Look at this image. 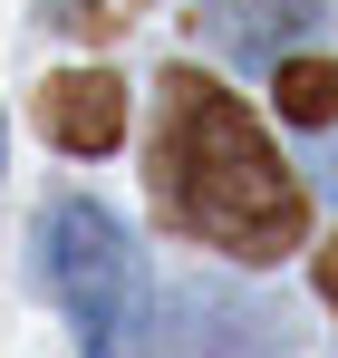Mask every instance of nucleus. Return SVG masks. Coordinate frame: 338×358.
<instances>
[{
	"label": "nucleus",
	"instance_id": "f257e3e1",
	"mask_svg": "<svg viewBox=\"0 0 338 358\" xmlns=\"http://www.w3.org/2000/svg\"><path fill=\"white\" fill-rule=\"evenodd\" d=\"M155 203L165 223L213 242L232 262H281L309 242V194L281 165V145L251 126V107L213 87L203 68H174L155 107Z\"/></svg>",
	"mask_w": 338,
	"mask_h": 358
},
{
	"label": "nucleus",
	"instance_id": "f03ea898",
	"mask_svg": "<svg viewBox=\"0 0 338 358\" xmlns=\"http://www.w3.org/2000/svg\"><path fill=\"white\" fill-rule=\"evenodd\" d=\"M39 271L87 358H155V281L145 252L107 203H49L39 213Z\"/></svg>",
	"mask_w": 338,
	"mask_h": 358
},
{
	"label": "nucleus",
	"instance_id": "7ed1b4c3",
	"mask_svg": "<svg viewBox=\"0 0 338 358\" xmlns=\"http://www.w3.org/2000/svg\"><path fill=\"white\" fill-rule=\"evenodd\" d=\"M193 29H203L232 68H281L290 49L319 29V0H203Z\"/></svg>",
	"mask_w": 338,
	"mask_h": 358
},
{
	"label": "nucleus",
	"instance_id": "20e7f679",
	"mask_svg": "<svg viewBox=\"0 0 338 358\" xmlns=\"http://www.w3.org/2000/svg\"><path fill=\"white\" fill-rule=\"evenodd\" d=\"M39 126H49V145L68 155H116L126 145V78L107 68H68L39 87Z\"/></svg>",
	"mask_w": 338,
	"mask_h": 358
},
{
	"label": "nucleus",
	"instance_id": "39448f33",
	"mask_svg": "<svg viewBox=\"0 0 338 358\" xmlns=\"http://www.w3.org/2000/svg\"><path fill=\"white\" fill-rule=\"evenodd\" d=\"M271 78H281V117H290V126H329V117H338V68H319V59H281Z\"/></svg>",
	"mask_w": 338,
	"mask_h": 358
},
{
	"label": "nucleus",
	"instance_id": "423d86ee",
	"mask_svg": "<svg viewBox=\"0 0 338 358\" xmlns=\"http://www.w3.org/2000/svg\"><path fill=\"white\" fill-rule=\"evenodd\" d=\"M271 310H223V329H213V349L203 358H271V329H261Z\"/></svg>",
	"mask_w": 338,
	"mask_h": 358
},
{
	"label": "nucleus",
	"instance_id": "0eeeda50",
	"mask_svg": "<svg viewBox=\"0 0 338 358\" xmlns=\"http://www.w3.org/2000/svg\"><path fill=\"white\" fill-rule=\"evenodd\" d=\"M49 20H58V29H87V39H107V29H126V20H135V0H58Z\"/></svg>",
	"mask_w": 338,
	"mask_h": 358
},
{
	"label": "nucleus",
	"instance_id": "6e6552de",
	"mask_svg": "<svg viewBox=\"0 0 338 358\" xmlns=\"http://www.w3.org/2000/svg\"><path fill=\"white\" fill-rule=\"evenodd\" d=\"M319 291H329V310H338V233L319 242Z\"/></svg>",
	"mask_w": 338,
	"mask_h": 358
}]
</instances>
